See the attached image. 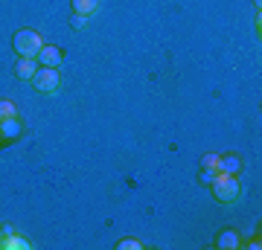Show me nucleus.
I'll use <instances>...</instances> for the list:
<instances>
[{
  "label": "nucleus",
  "instance_id": "1",
  "mask_svg": "<svg viewBox=\"0 0 262 250\" xmlns=\"http://www.w3.org/2000/svg\"><path fill=\"white\" fill-rule=\"evenodd\" d=\"M210 192L219 204H233L239 201V195H242V184H239V175H219L213 177V184H210Z\"/></svg>",
  "mask_w": 262,
  "mask_h": 250
},
{
  "label": "nucleus",
  "instance_id": "2",
  "mask_svg": "<svg viewBox=\"0 0 262 250\" xmlns=\"http://www.w3.org/2000/svg\"><path fill=\"white\" fill-rule=\"evenodd\" d=\"M12 47H15L18 58H35L38 50L44 47V41H41V35L35 29H18L15 38H12Z\"/></svg>",
  "mask_w": 262,
  "mask_h": 250
},
{
  "label": "nucleus",
  "instance_id": "3",
  "mask_svg": "<svg viewBox=\"0 0 262 250\" xmlns=\"http://www.w3.org/2000/svg\"><path fill=\"white\" fill-rule=\"evenodd\" d=\"M58 82H61V76H58L56 67H38L35 76H32V84H35L38 93H56Z\"/></svg>",
  "mask_w": 262,
  "mask_h": 250
},
{
  "label": "nucleus",
  "instance_id": "4",
  "mask_svg": "<svg viewBox=\"0 0 262 250\" xmlns=\"http://www.w3.org/2000/svg\"><path fill=\"white\" fill-rule=\"evenodd\" d=\"M38 67H58L61 61H64V50L56 44H44L41 50H38V56H35Z\"/></svg>",
  "mask_w": 262,
  "mask_h": 250
},
{
  "label": "nucleus",
  "instance_id": "5",
  "mask_svg": "<svg viewBox=\"0 0 262 250\" xmlns=\"http://www.w3.org/2000/svg\"><path fill=\"white\" fill-rule=\"evenodd\" d=\"M242 166H245L242 157L230 151V154H219V166H215V172H222V175H239Z\"/></svg>",
  "mask_w": 262,
  "mask_h": 250
},
{
  "label": "nucleus",
  "instance_id": "6",
  "mask_svg": "<svg viewBox=\"0 0 262 250\" xmlns=\"http://www.w3.org/2000/svg\"><path fill=\"white\" fill-rule=\"evenodd\" d=\"M0 134H3V143H15V140L24 137V122H20L18 117L0 122Z\"/></svg>",
  "mask_w": 262,
  "mask_h": 250
},
{
  "label": "nucleus",
  "instance_id": "7",
  "mask_svg": "<svg viewBox=\"0 0 262 250\" xmlns=\"http://www.w3.org/2000/svg\"><path fill=\"white\" fill-rule=\"evenodd\" d=\"M239 244H242V239H239V233L233 227H225V230L215 236V247L219 250H236Z\"/></svg>",
  "mask_w": 262,
  "mask_h": 250
},
{
  "label": "nucleus",
  "instance_id": "8",
  "mask_svg": "<svg viewBox=\"0 0 262 250\" xmlns=\"http://www.w3.org/2000/svg\"><path fill=\"white\" fill-rule=\"evenodd\" d=\"M35 70H38L35 58H18V64H15V76H18L20 82H32Z\"/></svg>",
  "mask_w": 262,
  "mask_h": 250
},
{
  "label": "nucleus",
  "instance_id": "9",
  "mask_svg": "<svg viewBox=\"0 0 262 250\" xmlns=\"http://www.w3.org/2000/svg\"><path fill=\"white\" fill-rule=\"evenodd\" d=\"M3 250H29V241L24 239V236H15L12 230H6V236H3V244H0Z\"/></svg>",
  "mask_w": 262,
  "mask_h": 250
},
{
  "label": "nucleus",
  "instance_id": "10",
  "mask_svg": "<svg viewBox=\"0 0 262 250\" xmlns=\"http://www.w3.org/2000/svg\"><path fill=\"white\" fill-rule=\"evenodd\" d=\"M70 6H73L76 15H84V18H91V15L99 9V0H70Z\"/></svg>",
  "mask_w": 262,
  "mask_h": 250
},
{
  "label": "nucleus",
  "instance_id": "11",
  "mask_svg": "<svg viewBox=\"0 0 262 250\" xmlns=\"http://www.w3.org/2000/svg\"><path fill=\"white\" fill-rule=\"evenodd\" d=\"M12 117H18V108H15V102H12V99H0V122L12 120Z\"/></svg>",
  "mask_w": 262,
  "mask_h": 250
},
{
  "label": "nucleus",
  "instance_id": "12",
  "mask_svg": "<svg viewBox=\"0 0 262 250\" xmlns=\"http://www.w3.org/2000/svg\"><path fill=\"white\" fill-rule=\"evenodd\" d=\"M143 244L137 239H122V241H117V250H140Z\"/></svg>",
  "mask_w": 262,
  "mask_h": 250
},
{
  "label": "nucleus",
  "instance_id": "13",
  "mask_svg": "<svg viewBox=\"0 0 262 250\" xmlns=\"http://www.w3.org/2000/svg\"><path fill=\"white\" fill-rule=\"evenodd\" d=\"M215 166H219V154H204L201 157V169H213L215 172Z\"/></svg>",
  "mask_w": 262,
  "mask_h": 250
},
{
  "label": "nucleus",
  "instance_id": "14",
  "mask_svg": "<svg viewBox=\"0 0 262 250\" xmlns=\"http://www.w3.org/2000/svg\"><path fill=\"white\" fill-rule=\"evenodd\" d=\"M215 175H219V172H213V169H201V172H198V180H201L204 186H210Z\"/></svg>",
  "mask_w": 262,
  "mask_h": 250
},
{
  "label": "nucleus",
  "instance_id": "15",
  "mask_svg": "<svg viewBox=\"0 0 262 250\" xmlns=\"http://www.w3.org/2000/svg\"><path fill=\"white\" fill-rule=\"evenodd\" d=\"M70 27H73V29H84V27H88V18L73 12V15H70Z\"/></svg>",
  "mask_w": 262,
  "mask_h": 250
},
{
  "label": "nucleus",
  "instance_id": "16",
  "mask_svg": "<svg viewBox=\"0 0 262 250\" xmlns=\"http://www.w3.org/2000/svg\"><path fill=\"white\" fill-rule=\"evenodd\" d=\"M3 236H6V230H3V227H0V244H3Z\"/></svg>",
  "mask_w": 262,
  "mask_h": 250
},
{
  "label": "nucleus",
  "instance_id": "17",
  "mask_svg": "<svg viewBox=\"0 0 262 250\" xmlns=\"http://www.w3.org/2000/svg\"><path fill=\"white\" fill-rule=\"evenodd\" d=\"M0 143H3V134H0Z\"/></svg>",
  "mask_w": 262,
  "mask_h": 250
}]
</instances>
